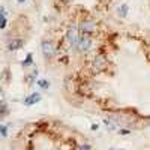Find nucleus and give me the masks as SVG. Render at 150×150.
<instances>
[{
  "label": "nucleus",
  "mask_w": 150,
  "mask_h": 150,
  "mask_svg": "<svg viewBox=\"0 0 150 150\" xmlns=\"http://www.w3.org/2000/svg\"><path fill=\"white\" fill-rule=\"evenodd\" d=\"M41 48H42V54L45 59H51L54 56V45L50 41H42L41 42Z\"/></svg>",
  "instance_id": "f03ea898"
},
{
  "label": "nucleus",
  "mask_w": 150,
  "mask_h": 150,
  "mask_svg": "<svg viewBox=\"0 0 150 150\" xmlns=\"http://www.w3.org/2000/svg\"><path fill=\"white\" fill-rule=\"evenodd\" d=\"M128 11H129V8H128V5H122L120 8H119V15L120 17H126L128 15Z\"/></svg>",
  "instance_id": "1a4fd4ad"
},
{
  "label": "nucleus",
  "mask_w": 150,
  "mask_h": 150,
  "mask_svg": "<svg viewBox=\"0 0 150 150\" xmlns=\"http://www.w3.org/2000/svg\"><path fill=\"white\" fill-rule=\"evenodd\" d=\"M66 39L69 41V44L72 45H77L78 41H80V27L72 24V26L68 29V33H66Z\"/></svg>",
  "instance_id": "f257e3e1"
},
{
  "label": "nucleus",
  "mask_w": 150,
  "mask_h": 150,
  "mask_svg": "<svg viewBox=\"0 0 150 150\" xmlns=\"http://www.w3.org/2000/svg\"><path fill=\"white\" fill-rule=\"evenodd\" d=\"M104 123H105V126H107V129H108V131H112V129H116V128L119 126L117 119H114V117L105 119V120H104Z\"/></svg>",
  "instance_id": "6e6552de"
},
{
  "label": "nucleus",
  "mask_w": 150,
  "mask_h": 150,
  "mask_svg": "<svg viewBox=\"0 0 150 150\" xmlns=\"http://www.w3.org/2000/svg\"><path fill=\"white\" fill-rule=\"evenodd\" d=\"M24 2H26V0H18V3H24Z\"/></svg>",
  "instance_id": "a211bd4d"
},
{
  "label": "nucleus",
  "mask_w": 150,
  "mask_h": 150,
  "mask_svg": "<svg viewBox=\"0 0 150 150\" xmlns=\"http://www.w3.org/2000/svg\"><path fill=\"white\" fill-rule=\"evenodd\" d=\"M0 131H2V137L6 138V137H8V126H6V125H0Z\"/></svg>",
  "instance_id": "ddd939ff"
},
{
  "label": "nucleus",
  "mask_w": 150,
  "mask_h": 150,
  "mask_svg": "<svg viewBox=\"0 0 150 150\" xmlns=\"http://www.w3.org/2000/svg\"><path fill=\"white\" fill-rule=\"evenodd\" d=\"M36 77H38V71H35L33 74H30L29 77H27V80H26V81H27V84H32V83L36 80Z\"/></svg>",
  "instance_id": "f8f14e48"
},
{
  "label": "nucleus",
  "mask_w": 150,
  "mask_h": 150,
  "mask_svg": "<svg viewBox=\"0 0 150 150\" xmlns=\"http://www.w3.org/2000/svg\"><path fill=\"white\" fill-rule=\"evenodd\" d=\"M92 149V146L90 144H83V146H80L78 147V150H90Z\"/></svg>",
  "instance_id": "2eb2a0df"
},
{
  "label": "nucleus",
  "mask_w": 150,
  "mask_h": 150,
  "mask_svg": "<svg viewBox=\"0 0 150 150\" xmlns=\"http://www.w3.org/2000/svg\"><path fill=\"white\" fill-rule=\"evenodd\" d=\"M41 101V95L39 93H32L30 96H27L26 99H24V105H27V107H30V105H35V104H38Z\"/></svg>",
  "instance_id": "423d86ee"
},
{
  "label": "nucleus",
  "mask_w": 150,
  "mask_h": 150,
  "mask_svg": "<svg viewBox=\"0 0 150 150\" xmlns=\"http://www.w3.org/2000/svg\"><path fill=\"white\" fill-rule=\"evenodd\" d=\"M98 128H99V125H98V123H96V125H92V131H96Z\"/></svg>",
  "instance_id": "f3484780"
},
{
  "label": "nucleus",
  "mask_w": 150,
  "mask_h": 150,
  "mask_svg": "<svg viewBox=\"0 0 150 150\" xmlns=\"http://www.w3.org/2000/svg\"><path fill=\"white\" fill-rule=\"evenodd\" d=\"M80 30L83 33H92V32L96 30V23L92 21V20H86L80 24Z\"/></svg>",
  "instance_id": "39448f33"
},
{
  "label": "nucleus",
  "mask_w": 150,
  "mask_h": 150,
  "mask_svg": "<svg viewBox=\"0 0 150 150\" xmlns=\"http://www.w3.org/2000/svg\"><path fill=\"white\" fill-rule=\"evenodd\" d=\"M38 86H39L41 89L47 90L48 87H50V81H47V80H38Z\"/></svg>",
  "instance_id": "9b49d317"
},
{
  "label": "nucleus",
  "mask_w": 150,
  "mask_h": 150,
  "mask_svg": "<svg viewBox=\"0 0 150 150\" xmlns=\"http://www.w3.org/2000/svg\"><path fill=\"white\" fill-rule=\"evenodd\" d=\"M32 65H33V56L32 54H27V57L23 60V66L27 68V66H32Z\"/></svg>",
  "instance_id": "9d476101"
},
{
  "label": "nucleus",
  "mask_w": 150,
  "mask_h": 150,
  "mask_svg": "<svg viewBox=\"0 0 150 150\" xmlns=\"http://www.w3.org/2000/svg\"><path fill=\"white\" fill-rule=\"evenodd\" d=\"M90 47H92V39H90L89 36H83V38H80V41H78V44H77V48H78V51H80V53L89 51Z\"/></svg>",
  "instance_id": "7ed1b4c3"
},
{
  "label": "nucleus",
  "mask_w": 150,
  "mask_h": 150,
  "mask_svg": "<svg viewBox=\"0 0 150 150\" xmlns=\"http://www.w3.org/2000/svg\"><path fill=\"white\" fill-rule=\"evenodd\" d=\"M24 45V42H23V39H12L9 44H8V50L9 51H17V50H20L21 47Z\"/></svg>",
  "instance_id": "0eeeda50"
},
{
  "label": "nucleus",
  "mask_w": 150,
  "mask_h": 150,
  "mask_svg": "<svg viewBox=\"0 0 150 150\" xmlns=\"http://www.w3.org/2000/svg\"><path fill=\"white\" fill-rule=\"evenodd\" d=\"M8 114V108H6V104L2 102V117H5Z\"/></svg>",
  "instance_id": "4468645a"
},
{
  "label": "nucleus",
  "mask_w": 150,
  "mask_h": 150,
  "mask_svg": "<svg viewBox=\"0 0 150 150\" xmlns=\"http://www.w3.org/2000/svg\"><path fill=\"white\" fill-rule=\"evenodd\" d=\"M119 134H120V135H129L131 131H129V129H119Z\"/></svg>",
  "instance_id": "dca6fc26"
},
{
  "label": "nucleus",
  "mask_w": 150,
  "mask_h": 150,
  "mask_svg": "<svg viewBox=\"0 0 150 150\" xmlns=\"http://www.w3.org/2000/svg\"><path fill=\"white\" fill-rule=\"evenodd\" d=\"M65 2H69V0H65Z\"/></svg>",
  "instance_id": "6ab92c4d"
},
{
  "label": "nucleus",
  "mask_w": 150,
  "mask_h": 150,
  "mask_svg": "<svg viewBox=\"0 0 150 150\" xmlns=\"http://www.w3.org/2000/svg\"><path fill=\"white\" fill-rule=\"evenodd\" d=\"M105 66H107V59H105L102 54H98V56L95 57V60H93V69H95L96 72H99V71L105 69Z\"/></svg>",
  "instance_id": "20e7f679"
}]
</instances>
